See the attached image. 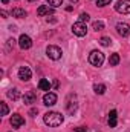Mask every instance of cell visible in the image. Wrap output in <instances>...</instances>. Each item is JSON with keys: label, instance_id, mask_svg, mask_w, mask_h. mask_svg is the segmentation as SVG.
Listing matches in <instances>:
<instances>
[{"label": "cell", "instance_id": "1f68e13d", "mask_svg": "<svg viewBox=\"0 0 130 132\" xmlns=\"http://www.w3.org/2000/svg\"><path fill=\"white\" fill-rule=\"evenodd\" d=\"M8 2H9V0H2V3H3V5H6Z\"/></svg>", "mask_w": 130, "mask_h": 132}, {"label": "cell", "instance_id": "6da1fadb", "mask_svg": "<svg viewBox=\"0 0 130 132\" xmlns=\"http://www.w3.org/2000/svg\"><path fill=\"white\" fill-rule=\"evenodd\" d=\"M43 120H44V123H46L48 126H51V128H57V126H60V125L64 121V117H63L60 112L51 111V112H46V114L43 115Z\"/></svg>", "mask_w": 130, "mask_h": 132}, {"label": "cell", "instance_id": "f546056e", "mask_svg": "<svg viewBox=\"0 0 130 132\" xmlns=\"http://www.w3.org/2000/svg\"><path fill=\"white\" fill-rule=\"evenodd\" d=\"M72 9H73V6H72V5H70V6H67V8H66V11H67V12H70V11H72Z\"/></svg>", "mask_w": 130, "mask_h": 132}, {"label": "cell", "instance_id": "ac0fdd59", "mask_svg": "<svg viewBox=\"0 0 130 132\" xmlns=\"http://www.w3.org/2000/svg\"><path fill=\"white\" fill-rule=\"evenodd\" d=\"M119 54L118 52H113V54H110V57H109V65L110 66H116L119 63Z\"/></svg>", "mask_w": 130, "mask_h": 132}, {"label": "cell", "instance_id": "d6a6232c", "mask_svg": "<svg viewBox=\"0 0 130 132\" xmlns=\"http://www.w3.org/2000/svg\"><path fill=\"white\" fill-rule=\"evenodd\" d=\"M77 2H78V0H70V3H77Z\"/></svg>", "mask_w": 130, "mask_h": 132}, {"label": "cell", "instance_id": "7a4b0ae2", "mask_svg": "<svg viewBox=\"0 0 130 132\" xmlns=\"http://www.w3.org/2000/svg\"><path fill=\"white\" fill-rule=\"evenodd\" d=\"M89 63L92 66H95V68H99V66H103L104 63V54L101 52V51H92L90 54H89Z\"/></svg>", "mask_w": 130, "mask_h": 132}, {"label": "cell", "instance_id": "3957f363", "mask_svg": "<svg viewBox=\"0 0 130 132\" xmlns=\"http://www.w3.org/2000/svg\"><path fill=\"white\" fill-rule=\"evenodd\" d=\"M46 54L51 60H60L61 55H63V51H61V48H58L55 45H49L46 48Z\"/></svg>", "mask_w": 130, "mask_h": 132}, {"label": "cell", "instance_id": "2e32d148", "mask_svg": "<svg viewBox=\"0 0 130 132\" xmlns=\"http://www.w3.org/2000/svg\"><path fill=\"white\" fill-rule=\"evenodd\" d=\"M6 95H8V98H11L12 101H17V100L22 97V94H20V91L18 89H15V88H12V89H9L8 92H6Z\"/></svg>", "mask_w": 130, "mask_h": 132}, {"label": "cell", "instance_id": "4fadbf2b", "mask_svg": "<svg viewBox=\"0 0 130 132\" xmlns=\"http://www.w3.org/2000/svg\"><path fill=\"white\" fill-rule=\"evenodd\" d=\"M22 98H23V103L25 104H32V103L37 101V94L34 91H28V92H25V95Z\"/></svg>", "mask_w": 130, "mask_h": 132}, {"label": "cell", "instance_id": "d4e9b609", "mask_svg": "<svg viewBox=\"0 0 130 132\" xmlns=\"http://www.w3.org/2000/svg\"><path fill=\"white\" fill-rule=\"evenodd\" d=\"M110 2H112V0H97V6L103 8V6H106V5H110Z\"/></svg>", "mask_w": 130, "mask_h": 132}, {"label": "cell", "instance_id": "e0dca14e", "mask_svg": "<svg viewBox=\"0 0 130 132\" xmlns=\"http://www.w3.org/2000/svg\"><path fill=\"white\" fill-rule=\"evenodd\" d=\"M38 88L41 89V91H51V83H49V80H46V78H41L40 81H38Z\"/></svg>", "mask_w": 130, "mask_h": 132}, {"label": "cell", "instance_id": "d6986e66", "mask_svg": "<svg viewBox=\"0 0 130 132\" xmlns=\"http://www.w3.org/2000/svg\"><path fill=\"white\" fill-rule=\"evenodd\" d=\"M94 91H95V94H98V95H103V94L106 92V85H103V83H95V85H94Z\"/></svg>", "mask_w": 130, "mask_h": 132}, {"label": "cell", "instance_id": "7402d4cb", "mask_svg": "<svg viewBox=\"0 0 130 132\" xmlns=\"http://www.w3.org/2000/svg\"><path fill=\"white\" fill-rule=\"evenodd\" d=\"M48 5H51L52 8H58L63 5V0H48Z\"/></svg>", "mask_w": 130, "mask_h": 132}, {"label": "cell", "instance_id": "8fae6325", "mask_svg": "<svg viewBox=\"0 0 130 132\" xmlns=\"http://www.w3.org/2000/svg\"><path fill=\"white\" fill-rule=\"evenodd\" d=\"M25 125V118L20 115V114H12V117H11V126L12 128H22Z\"/></svg>", "mask_w": 130, "mask_h": 132}, {"label": "cell", "instance_id": "5b68a950", "mask_svg": "<svg viewBox=\"0 0 130 132\" xmlns=\"http://www.w3.org/2000/svg\"><path fill=\"white\" fill-rule=\"evenodd\" d=\"M115 11L119 14H130V0H118L115 5Z\"/></svg>", "mask_w": 130, "mask_h": 132}, {"label": "cell", "instance_id": "52a82bcc", "mask_svg": "<svg viewBox=\"0 0 130 132\" xmlns=\"http://www.w3.org/2000/svg\"><path fill=\"white\" fill-rule=\"evenodd\" d=\"M77 108H78V103H77V95H75V94H70V95L67 97L66 109H67V112H69V114H73V112L77 111Z\"/></svg>", "mask_w": 130, "mask_h": 132}, {"label": "cell", "instance_id": "5bb4252c", "mask_svg": "<svg viewBox=\"0 0 130 132\" xmlns=\"http://www.w3.org/2000/svg\"><path fill=\"white\" fill-rule=\"evenodd\" d=\"M11 15L15 17V19H25V17L28 15V12H26L23 8H14V9L11 11Z\"/></svg>", "mask_w": 130, "mask_h": 132}, {"label": "cell", "instance_id": "30bf717a", "mask_svg": "<svg viewBox=\"0 0 130 132\" xmlns=\"http://www.w3.org/2000/svg\"><path fill=\"white\" fill-rule=\"evenodd\" d=\"M54 9H55V8H52L51 5H41V6H38V9H37V15H40V17L51 15V14H54Z\"/></svg>", "mask_w": 130, "mask_h": 132}, {"label": "cell", "instance_id": "7c38bea8", "mask_svg": "<svg viewBox=\"0 0 130 132\" xmlns=\"http://www.w3.org/2000/svg\"><path fill=\"white\" fill-rule=\"evenodd\" d=\"M57 103V94L54 92H46L43 97V104L44 106H54Z\"/></svg>", "mask_w": 130, "mask_h": 132}, {"label": "cell", "instance_id": "8992f818", "mask_svg": "<svg viewBox=\"0 0 130 132\" xmlns=\"http://www.w3.org/2000/svg\"><path fill=\"white\" fill-rule=\"evenodd\" d=\"M32 77V71L29 69V66H20L18 69V78L22 81H29Z\"/></svg>", "mask_w": 130, "mask_h": 132}, {"label": "cell", "instance_id": "9a60e30c", "mask_svg": "<svg viewBox=\"0 0 130 132\" xmlns=\"http://www.w3.org/2000/svg\"><path fill=\"white\" fill-rule=\"evenodd\" d=\"M116 123H118V112H116L115 109H112V111L109 112V126H110V128H115Z\"/></svg>", "mask_w": 130, "mask_h": 132}, {"label": "cell", "instance_id": "83f0119b", "mask_svg": "<svg viewBox=\"0 0 130 132\" xmlns=\"http://www.w3.org/2000/svg\"><path fill=\"white\" fill-rule=\"evenodd\" d=\"M75 132H87V129L81 126V128H75Z\"/></svg>", "mask_w": 130, "mask_h": 132}, {"label": "cell", "instance_id": "ba28073f", "mask_svg": "<svg viewBox=\"0 0 130 132\" xmlns=\"http://www.w3.org/2000/svg\"><path fill=\"white\" fill-rule=\"evenodd\" d=\"M18 46L25 51V49H29L31 46H32V38L29 37V35H26V34H22L20 35V38H18Z\"/></svg>", "mask_w": 130, "mask_h": 132}, {"label": "cell", "instance_id": "44dd1931", "mask_svg": "<svg viewBox=\"0 0 130 132\" xmlns=\"http://www.w3.org/2000/svg\"><path fill=\"white\" fill-rule=\"evenodd\" d=\"M99 45H101V46H110V45H112V40H110L109 37H101V38H99Z\"/></svg>", "mask_w": 130, "mask_h": 132}, {"label": "cell", "instance_id": "4316f807", "mask_svg": "<svg viewBox=\"0 0 130 132\" xmlns=\"http://www.w3.org/2000/svg\"><path fill=\"white\" fill-rule=\"evenodd\" d=\"M37 114H38V109H37V108H32V109L29 111V115H31V117H35Z\"/></svg>", "mask_w": 130, "mask_h": 132}, {"label": "cell", "instance_id": "4dcf8cb0", "mask_svg": "<svg viewBox=\"0 0 130 132\" xmlns=\"http://www.w3.org/2000/svg\"><path fill=\"white\" fill-rule=\"evenodd\" d=\"M58 86H60V83H58V80H55L54 81V88H58Z\"/></svg>", "mask_w": 130, "mask_h": 132}, {"label": "cell", "instance_id": "836d02e7", "mask_svg": "<svg viewBox=\"0 0 130 132\" xmlns=\"http://www.w3.org/2000/svg\"><path fill=\"white\" fill-rule=\"evenodd\" d=\"M29 2H37V0H29Z\"/></svg>", "mask_w": 130, "mask_h": 132}, {"label": "cell", "instance_id": "cb8c5ba5", "mask_svg": "<svg viewBox=\"0 0 130 132\" xmlns=\"http://www.w3.org/2000/svg\"><path fill=\"white\" fill-rule=\"evenodd\" d=\"M0 106H2V115H8V112H9L8 104H6L5 101H0Z\"/></svg>", "mask_w": 130, "mask_h": 132}, {"label": "cell", "instance_id": "603a6c76", "mask_svg": "<svg viewBox=\"0 0 130 132\" xmlns=\"http://www.w3.org/2000/svg\"><path fill=\"white\" fill-rule=\"evenodd\" d=\"M89 19H90V15H89L87 12H81L80 17H78V22H83V23H84V22H89Z\"/></svg>", "mask_w": 130, "mask_h": 132}, {"label": "cell", "instance_id": "9c48e42d", "mask_svg": "<svg viewBox=\"0 0 130 132\" xmlns=\"http://www.w3.org/2000/svg\"><path fill=\"white\" fill-rule=\"evenodd\" d=\"M116 32L119 34L121 37H127V35H130V25L126 23V22L116 23Z\"/></svg>", "mask_w": 130, "mask_h": 132}, {"label": "cell", "instance_id": "ffe728a7", "mask_svg": "<svg viewBox=\"0 0 130 132\" xmlns=\"http://www.w3.org/2000/svg\"><path fill=\"white\" fill-rule=\"evenodd\" d=\"M92 28H94V31H103L104 29V22H101V20H97V22H94V25H92Z\"/></svg>", "mask_w": 130, "mask_h": 132}, {"label": "cell", "instance_id": "484cf974", "mask_svg": "<svg viewBox=\"0 0 130 132\" xmlns=\"http://www.w3.org/2000/svg\"><path fill=\"white\" fill-rule=\"evenodd\" d=\"M15 46V40L14 38H9L8 40V49H11V48H14Z\"/></svg>", "mask_w": 130, "mask_h": 132}, {"label": "cell", "instance_id": "f1b7e54d", "mask_svg": "<svg viewBox=\"0 0 130 132\" xmlns=\"http://www.w3.org/2000/svg\"><path fill=\"white\" fill-rule=\"evenodd\" d=\"M0 14H2V17H3V19H8V14H6V11H0Z\"/></svg>", "mask_w": 130, "mask_h": 132}, {"label": "cell", "instance_id": "277c9868", "mask_svg": "<svg viewBox=\"0 0 130 132\" xmlns=\"http://www.w3.org/2000/svg\"><path fill=\"white\" fill-rule=\"evenodd\" d=\"M72 32L75 34L77 37H84V35L87 34V26H86V23H83V22L73 23V25H72Z\"/></svg>", "mask_w": 130, "mask_h": 132}]
</instances>
